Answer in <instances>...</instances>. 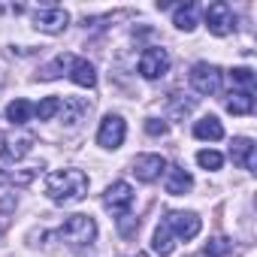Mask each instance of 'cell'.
Instances as JSON below:
<instances>
[{
	"instance_id": "6da1fadb",
	"label": "cell",
	"mask_w": 257,
	"mask_h": 257,
	"mask_svg": "<svg viewBox=\"0 0 257 257\" xmlns=\"http://www.w3.org/2000/svg\"><path fill=\"white\" fill-rule=\"evenodd\" d=\"M46 194L55 203H79L88 194V176L82 170H61L46 176Z\"/></svg>"
},
{
	"instance_id": "7a4b0ae2",
	"label": "cell",
	"mask_w": 257,
	"mask_h": 257,
	"mask_svg": "<svg viewBox=\"0 0 257 257\" xmlns=\"http://www.w3.org/2000/svg\"><path fill=\"white\" fill-rule=\"evenodd\" d=\"M61 239H64L67 245H73V248L91 245V242L97 239V224H94V218H91V215H73V218H67L64 227H61Z\"/></svg>"
},
{
	"instance_id": "3957f363",
	"label": "cell",
	"mask_w": 257,
	"mask_h": 257,
	"mask_svg": "<svg viewBox=\"0 0 257 257\" xmlns=\"http://www.w3.org/2000/svg\"><path fill=\"white\" fill-rule=\"evenodd\" d=\"M161 224L173 233V239H185V242L194 239L200 233V227H203V221H200L197 212H167Z\"/></svg>"
},
{
	"instance_id": "277c9868",
	"label": "cell",
	"mask_w": 257,
	"mask_h": 257,
	"mask_svg": "<svg viewBox=\"0 0 257 257\" xmlns=\"http://www.w3.org/2000/svg\"><path fill=\"white\" fill-rule=\"evenodd\" d=\"M206 28H209V34H215V37H227V34H233L236 19H233L230 4H224V0H215V4L206 10Z\"/></svg>"
},
{
	"instance_id": "5b68a950",
	"label": "cell",
	"mask_w": 257,
	"mask_h": 257,
	"mask_svg": "<svg viewBox=\"0 0 257 257\" xmlns=\"http://www.w3.org/2000/svg\"><path fill=\"white\" fill-rule=\"evenodd\" d=\"M140 73H143V79H161V76H167L170 73V55H167V49L149 46L143 52V58H140Z\"/></svg>"
},
{
	"instance_id": "8992f818",
	"label": "cell",
	"mask_w": 257,
	"mask_h": 257,
	"mask_svg": "<svg viewBox=\"0 0 257 257\" xmlns=\"http://www.w3.org/2000/svg\"><path fill=\"white\" fill-rule=\"evenodd\" d=\"M67 25H70V16L61 7H43L34 13V28L43 34H64Z\"/></svg>"
},
{
	"instance_id": "52a82bcc",
	"label": "cell",
	"mask_w": 257,
	"mask_h": 257,
	"mask_svg": "<svg viewBox=\"0 0 257 257\" xmlns=\"http://www.w3.org/2000/svg\"><path fill=\"white\" fill-rule=\"evenodd\" d=\"M124 134H127V124L121 115H106L100 121V131H97V146L103 149H118L124 143Z\"/></svg>"
},
{
	"instance_id": "ba28073f",
	"label": "cell",
	"mask_w": 257,
	"mask_h": 257,
	"mask_svg": "<svg viewBox=\"0 0 257 257\" xmlns=\"http://www.w3.org/2000/svg\"><path fill=\"white\" fill-rule=\"evenodd\" d=\"M103 203H106L109 212L127 215V209L134 206V188L127 185V182H112V185L106 188V194H103Z\"/></svg>"
},
{
	"instance_id": "9c48e42d",
	"label": "cell",
	"mask_w": 257,
	"mask_h": 257,
	"mask_svg": "<svg viewBox=\"0 0 257 257\" xmlns=\"http://www.w3.org/2000/svg\"><path fill=\"white\" fill-rule=\"evenodd\" d=\"M191 85H194L197 94H218V88H221V70L212 67V64H194Z\"/></svg>"
},
{
	"instance_id": "30bf717a",
	"label": "cell",
	"mask_w": 257,
	"mask_h": 257,
	"mask_svg": "<svg viewBox=\"0 0 257 257\" xmlns=\"http://www.w3.org/2000/svg\"><path fill=\"white\" fill-rule=\"evenodd\" d=\"M164 170H167V161L161 155H140L134 161V176L140 182H155V179H161Z\"/></svg>"
},
{
	"instance_id": "8fae6325",
	"label": "cell",
	"mask_w": 257,
	"mask_h": 257,
	"mask_svg": "<svg viewBox=\"0 0 257 257\" xmlns=\"http://www.w3.org/2000/svg\"><path fill=\"white\" fill-rule=\"evenodd\" d=\"M230 158H233L236 167H242V170H254V143H251L248 137L233 140V143H230Z\"/></svg>"
},
{
	"instance_id": "7c38bea8",
	"label": "cell",
	"mask_w": 257,
	"mask_h": 257,
	"mask_svg": "<svg viewBox=\"0 0 257 257\" xmlns=\"http://www.w3.org/2000/svg\"><path fill=\"white\" fill-rule=\"evenodd\" d=\"M164 188H167V194L179 197V194H188V191L194 188V179H191L188 170H182V167H170V170H167V182H164Z\"/></svg>"
},
{
	"instance_id": "4fadbf2b",
	"label": "cell",
	"mask_w": 257,
	"mask_h": 257,
	"mask_svg": "<svg viewBox=\"0 0 257 257\" xmlns=\"http://www.w3.org/2000/svg\"><path fill=\"white\" fill-rule=\"evenodd\" d=\"M70 79L82 88H94L97 85V73H94V64H88L85 58H73L70 64Z\"/></svg>"
},
{
	"instance_id": "5bb4252c",
	"label": "cell",
	"mask_w": 257,
	"mask_h": 257,
	"mask_svg": "<svg viewBox=\"0 0 257 257\" xmlns=\"http://www.w3.org/2000/svg\"><path fill=\"white\" fill-rule=\"evenodd\" d=\"M194 137H197V140L218 143V140H224V127H221V121H218L215 115H206V118H200V121L194 124Z\"/></svg>"
},
{
	"instance_id": "9a60e30c",
	"label": "cell",
	"mask_w": 257,
	"mask_h": 257,
	"mask_svg": "<svg viewBox=\"0 0 257 257\" xmlns=\"http://www.w3.org/2000/svg\"><path fill=\"white\" fill-rule=\"evenodd\" d=\"M227 112L230 115H251L254 112V91H230L227 97Z\"/></svg>"
},
{
	"instance_id": "2e32d148",
	"label": "cell",
	"mask_w": 257,
	"mask_h": 257,
	"mask_svg": "<svg viewBox=\"0 0 257 257\" xmlns=\"http://www.w3.org/2000/svg\"><path fill=\"white\" fill-rule=\"evenodd\" d=\"M173 25L179 28V31H185V34H191L194 28H197V4H182V7H176V13H173Z\"/></svg>"
},
{
	"instance_id": "e0dca14e",
	"label": "cell",
	"mask_w": 257,
	"mask_h": 257,
	"mask_svg": "<svg viewBox=\"0 0 257 257\" xmlns=\"http://www.w3.org/2000/svg\"><path fill=\"white\" fill-rule=\"evenodd\" d=\"M152 248H155L161 257H170V254L176 251V239H173V233H170L164 224H158V230H155V239H152Z\"/></svg>"
},
{
	"instance_id": "ac0fdd59",
	"label": "cell",
	"mask_w": 257,
	"mask_h": 257,
	"mask_svg": "<svg viewBox=\"0 0 257 257\" xmlns=\"http://www.w3.org/2000/svg\"><path fill=\"white\" fill-rule=\"evenodd\" d=\"M31 115H34V106H31L28 100H13V103L7 106V118H10L13 124H28Z\"/></svg>"
},
{
	"instance_id": "d6986e66",
	"label": "cell",
	"mask_w": 257,
	"mask_h": 257,
	"mask_svg": "<svg viewBox=\"0 0 257 257\" xmlns=\"http://www.w3.org/2000/svg\"><path fill=\"white\" fill-rule=\"evenodd\" d=\"M31 146H34V137L31 134H25V137H10L7 140V158H13V161H19V158H25L28 152H31Z\"/></svg>"
},
{
	"instance_id": "ffe728a7",
	"label": "cell",
	"mask_w": 257,
	"mask_h": 257,
	"mask_svg": "<svg viewBox=\"0 0 257 257\" xmlns=\"http://www.w3.org/2000/svg\"><path fill=\"white\" fill-rule=\"evenodd\" d=\"M230 85L236 91H254V70H248V67L230 70Z\"/></svg>"
},
{
	"instance_id": "44dd1931",
	"label": "cell",
	"mask_w": 257,
	"mask_h": 257,
	"mask_svg": "<svg viewBox=\"0 0 257 257\" xmlns=\"http://www.w3.org/2000/svg\"><path fill=\"white\" fill-rule=\"evenodd\" d=\"M34 112H37V118H40V121H49L52 115H58V112H61V100H58V97H46V100H40V103L34 106Z\"/></svg>"
},
{
	"instance_id": "7402d4cb",
	"label": "cell",
	"mask_w": 257,
	"mask_h": 257,
	"mask_svg": "<svg viewBox=\"0 0 257 257\" xmlns=\"http://www.w3.org/2000/svg\"><path fill=\"white\" fill-rule=\"evenodd\" d=\"M70 64H73V55H58V58L43 70V79H55V76H61V70H70Z\"/></svg>"
},
{
	"instance_id": "603a6c76",
	"label": "cell",
	"mask_w": 257,
	"mask_h": 257,
	"mask_svg": "<svg viewBox=\"0 0 257 257\" xmlns=\"http://www.w3.org/2000/svg\"><path fill=\"white\" fill-rule=\"evenodd\" d=\"M230 248H233V245H230V239L218 236V239H212V242L203 248V254H206V257H227V254H230Z\"/></svg>"
},
{
	"instance_id": "cb8c5ba5",
	"label": "cell",
	"mask_w": 257,
	"mask_h": 257,
	"mask_svg": "<svg viewBox=\"0 0 257 257\" xmlns=\"http://www.w3.org/2000/svg\"><path fill=\"white\" fill-rule=\"evenodd\" d=\"M197 164H200L203 170H221V164H224V158H221L218 152H212V149H206V152H200V155H197Z\"/></svg>"
},
{
	"instance_id": "d4e9b609",
	"label": "cell",
	"mask_w": 257,
	"mask_h": 257,
	"mask_svg": "<svg viewBox=\"0 0 257 257\" xmlns=\"http://www.w3.org/2000/svg\"><path fill=\"white\" fill-rule=\"evenodd\" d=\"M167 131H170L167 121H158V118H149L146 121V134L149 137H167Z\"/></svg>"
},
{
	"instance_id": "484cf974",
	"label": "cell",
	"mask_w": 257,
	"mask_h": 257,
	"mask_svg": "<svg viewBox=\"0 0 257 257\" xmlns=\"http://www.w3.org/2000/svg\"><path fill=\"white\" fill-rule=\"evenodd\" d=\"M137 227H140V221H131V215H121V218H118V230H121L124 236H134Z\"/></svg>"
},
{
	"instance_id": "4316f807",
	"label": "cell",
	"mask_w": 257,
	"mask_h": 257,
	"mask_svg": "<svg viewBox=\"0 0 257 257\" xmlns=\"http://www.w3.org/2000/svg\"><path fill=\"white\" fill-rule=\"evenodd\" d=\"M137 257H149V254H137Z\"/></svg>"
},
{
	"instance_id": "83f0119b",
	"label": "cell",
	"mask_w": 257,
	"mask_h": 257,
	"mask_svg": "<svg viewBox=\"0 0 257 257\" xmlns=\"http://www.w3.org/2000/svg\"><path fill=\"white\" fill-rule=\"evenodd\" d=\"M0 13H4V7H0Z\"/></svg>"
}]
</instances>
